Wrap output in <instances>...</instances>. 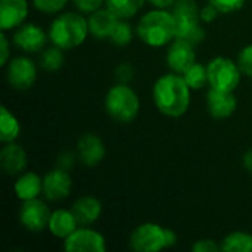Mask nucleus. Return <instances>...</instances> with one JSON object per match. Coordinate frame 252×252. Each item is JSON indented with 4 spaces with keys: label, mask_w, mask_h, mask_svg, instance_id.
Listing matches in <instances>:
<instances>
[{
    "label": "nucleus",
    "mask_w": 252,
    "mask_h": 252,
    "mask_svg": "<svg viewBox=\"0 0 252 252\" xmlns=\"http://www.w3.org/2000/svg\"><path fill=\"white\" fill-rule=\"evenodd\" d=\"M190 92L182 74L168 72L161 75L152 89V97L158 111L170 118L183 117L190 106Z\"/></svg>",
    "instance_id": "1"
},
{
    "label": "nucleus",
    "mask_w": 252,
    "mask_h": 252,
    "mask_svg": "<svg viewBox=\"0 0 252 252\" xmlns=\"http://www.w3.org/2000/svg\"><path fill=\"white\" fill-rule=\"evenodd\" d=\"M176 19L171 10L155 7L137 22L136 35L151 47H164L176 38Z\"/></svg>",
    "instance_id": "2"
},
{
    "label": "nucleus",
    "mask_w": 252,
    "mask_h": 252,
    "mask_svg": "<svg viewBox=\"0 0 252 252\" xmlns=\"http://www.w3.org/2000/svg\"><path fill=\"white\" fill-rule=\"evenodd\" d=\"M89 34V21L81 12L59 13L49 27V40L62 50L81 46Z\"/></svg>",
    "instance_id": "3"
},
{
    "label": "nucleus",
    "mask_w": 252,
    "mask_h": 252,
    "mask_svg": "<svg viewBox=\"0 0 252 252\" xmlns=\"http://www.w3.org/2000/svg\"><path fill=\"white\" fill-rule=\"evenodd\" d=\"M105 109L114 121L127 124L137 117L140 111V100L137 93L128 84L117 83L105 96Z\"/></svg>",
    "instance_id": "4"
},
{
    "label": "nucleus",
    "mask_w": 252,
    "mask_h": 252,
    "mask_svg": "<svg viewBox=\"0 0 252 252\" xmlns=\"http://www.w3.org/2000/svg\"><path fill=\"white\" fill-rule=\"evenodd\" d=\"M176 19V38L199 44L205 38V30L201 25V9L195 0H176L171 6Z\"/></svg>",
    "instance_id": "5"
},
{
    "label": "nucleus",
    "mask_w": 252,
    "mask_h": 252,
    "mask_svg": "<svg viewBox=\"0 0 252 252\" xmlns=\"http://www.w3.org/2000/svg\"><path fill=\"white\" fill-rule=\"evenodd\" d=\"M177 244V235L155 223L139 224L130 235V247L137 252H158Z\"/></svg>",
    "instance_id": "6"
},
{
    "label": "nucleus",
    "mask_w": 252,
    "mask_h": 252,
    "mask_svg": "<svg viewBox=\"0 0 252 252\" xmlns=\"http://www.w3.org/2000/svg\"><path fill=\"white\" fill-rule=\"evenodd\" d=\"M208 69V86L216 90L235 92L241 83L242 71L239 65L224 56L211 59L207 65Z\"/></svg>",
    "instance_id": "7"
},
{
    "label": "nucleus",
    "mask_w": 252,
    "mask_h": 252,
    "mask_svg": "<svg viewBox=\"0 0 252 252\" xmlns=\"http://www.w3.org/2000/svg\"><path fill=\"white\" fill-rule=\"evenodd\" d=\"M6 78L12 89L24 92L32 87L37 80V65L28 56H16L7 62Z\"/></svg>",
    "instance_id": "8"
},
{
    "label": "nucleus",
    "mask_w": 252,
    "mask_h": 252,
    "mask_svg": "<svg viewBox=\"0 0 252 252\" xmlns=\"http://www.w3.org/2000/svg\"><path fill=\"white\" fill-rule=\"evenodd\" d=\"M52 211L46 205L44 201L35 198L30 201H24L19 208V223L24 229L32 233H40L49 226Z\"/></svg>",
    "instance_id": "9"
},
{
    "label": "nucleus",
    "mask_w": 252,
    "mask_h": 252,
    "mask_svg": "<svg viewBox=\"0 0 252 252\" xmlns=\"http://www.w3.org/2000/svg\"><path fill=\"white\" fill-rule=\"evenodd\" d=\"M63 250L66 252H103L106 250V241L99 232L80 226L63 239Z\"/></svg>",
    "instance_id": "10"
},
{
    "label": "nucleus",
    "mask_w": 252,
    "mask_h": 252,
    "mask_svg": "<svg viewBox=\"0 0 252 252\" xmlns=\"http://www.w3.org/2000/svg\"><path fill=\"white\" fill-rule=\"evenodd\" d=\"M72 179L69 171L55 167L43 177V195L47 201H62L69 196Z\"/></svg>",
    "instance_id": "11"
},
{
    "label": "nucleus",
    "mask_w": 252,
    "mask_h": 252,
    "mask_svg": "<svg viewBox=\"0 0 252 252\" xmlns=\"http://www.w3.org/2000/svg\"><path fill=\"white\" fill-rule=\"evenodd\" d=\"M47 38L49 32L35 24H22L13 32V44L27 53L41 52L46 47Z\"/></svg>",
    "instance_id": "12"
},
{
    "label": "nucleus",
    "mask_w": 252,
    "mask_h": 252,
    "mask_svg": "<svg viewBox=\"0 0 252 252\" xmlns=\"http://www.w3.org/2000/svg\"><path fill=\"white\" fill-rule=\"evenodd\" d=\"M165 61L173 72L183 74L190 65L196 62L195 44L182 38H174L168 46Z\"/></svg>",
    "instance_id": "13"
},
{
    "label": "nucleus",
    "mask_w": 252,
    "mask_h": 252,
    "mask_svg": "<svg viewBox=\"0 0 252 252\" xmlns=\"http://www.w3.org/2000/svg\"><path fill=\"white\" fill-rule=\"evenodd\" d=\"M238 108V99L233 92H223L211 89L207 93V109L213 118L224 120L235 114Z\"/></svg>",
    "instance_id": "14"
},
{
    "label": "nucleus",
    "mask_w": 252,
    "mask_h": 252,
    "mask_svg": "<svg viewBox=\"0 0 252 252\" xmlns=\"http://www.w3.org/2000/svg\"><path fill=\"white\" fill-rule=\"evenodd\" d=\"M106 149L102 139L93 133H86L78 139L77 143V158L87 167H94L100 164L105 158Z\"/></svg>",
    "instance_id": "15"
},
{
    "label": "nucleus",
    "mask_w": 252,
    "mask_h": 252,
    "mask_svg": "<svg viewBox=\"0 0 252 252\" xmlns=\"http://www.w3.org/2000/svg\"><path fill=\"white\" fill-rule=\"evenodd\" d=\"M28 16L27 0H0V28L7 32L16 30Z\"/></svg>",
    "instance_id": "16"
},
{
    "label": "nucleus",
    "mask_w": 252,
    "mask_h": 252,
    "mask_svg": "<svg viewBox=\"0 0 252 252\" xmlns=\"http://www.w3.org/2000/svg\"><path fill=\"white\" fill-rule=\"evenodd\" d=\"M0 165L9 176L22 174L27 167V152L15 142L4 143L0 151Z\"/></svg>",
    "instance_id": "17"
},
{
    "label": "nucleus",
    "mask_w": 252,
    "mask_h": 252,
    "mask_svg": "<svg viewBox=\"0 0 252 252\" xmlns=\"http://www.w3.org/2000/svg\"><path fill=\"white\" fill-rule=\"evenodd\" d=\"M118 19L120 18L108 7H100L99 10L90 13L87 18L90 35H93L97 40L109 38Z\"/></svg>",
    "instance_id": "18"
},
{
    "label": "nucleus",
    "mask_w": 252,
    "mask_h": 252,
    "mask_svg": "<svg viewBox=\"0 0 252 252\" xmlns=\"http://www.w3.org/2000/svg\"><path fill=\"white\" fill-rule=\"evenodd\" d=\"M71 210L80 226H89L99 220L102 214V204L97 198L86 195L78 198Z\"/></svg>",
    "instance_id": "19"
},
{
    "label": "nucleus",
    "mask_w": 252,
    "mask_h": 252,
    "mask_svg": "<svg viewBox=\"0 0 252 252\" xmlns=\"http://www.w3.org/2000/svg\"><path fill=\"white\" fill-rule=\"evenodd\" d=\"M77 227H80L72 210H56L49 220V232L58 239H66Z\"/></svg>",
    "instance_id": "20"
},
{
    "label": "nucleus",
    "mask_w": 252,
    "mask_h": 252,
    "mask_svg": "<svg viewBox=\"0 0 252 252\" xmlns=\"http://www.w3.org/2000/svg\"><path fill=\"white\" fill-rule=\"evenodd\" d=\"M13 190L16 193V198L22 202L35 199L40 196V193H43V179L32 171L22 173L15 182Z\"/></svg>",
    "instance_id": "21"
},
{
    "label": "nucleus",
    "mask_w": 252,
    "mask_h": 252,
    "mask_svg": "<svg viewBox=\"0 0 252 252\" xmlns=\"http://www.w3.org/2000/svg\"><path fill=\"white\" fill-rule=\"evenodd\" d=\"M21 133V124L18 118L6 108H0V140L1 143H10L18 139Z\"/></svg>",
    "instance_id": "22"
},
{
    "label": "nucleus",
    "mask_w": 252,
    "mask_h": 252,
    "mask_svg": "<svg viewBox=\"0 0 252 252\" xmlns=\"http://www.w3.org/2000/svg\"><path fill=\"white\" fill-rule=\"evenodd\" d=\"M220 245L223 252H252V235L245 232H232Z\"/></svg>",
    "instance_id": "23"
},
{
    "label": "nucleus",
    "mask_w": 252,
    "mask_h": 252,
    "mask_svg": "<svg viewBox=\"0 0 252 252\" xmlns=\"http://www.w3.org/2000/svg\"><path fill=\"white\" fill-rule=\"evenodd\" d=\"M146 0H106V7L111 9L120 19H130L139 13Z\"/></svg>",
    "instance_id": "24"
},
{
    "label": "nucleus",
    "mask_w": 252,
    "mask_h": 252,
    "mask_svg": "<svg viewBox=\"0 0 252 252\" xmlns=\"http://www.w3.org/2000/svg\"><path fill=\"white\" fill-rule=\"evenodd\" d=\"M182 75L192 90H199L208 84V69L201 62H195L193 65H190Z\"/></svg>",
    "instance_id": "25"
},
{
    "label": "nucleus",
    "mask_w": 252,
    "mask_h": 252,
    "mask_svg": "<svg viewBox=\"0 0 252 252\" xmlns=\"http://www.w3.org/2000/svg\"><path fill=\"white\" fill-rule=\"evenodd\" d=\"M63 53L62 49H59L58 46H52V47H44L40 53V66L44 71H58L62 68L63 65Z\"/></svg>",
    "instance_id": "26"
},
{
    "label": "nucleus",
    "mask_w": 252,
    "mask_h": 252,
    "mask_svg": "<svg viewBox=\"0 0 252 252\" xmlns=\"http://www.w3.org/2000/svg\"><path fill=\"white\" fill-rule=\"evenodd\" d=\"M109 40L112 44L120 46V47L130 44L133 40V27L130 25V22L127 19H118Z\"/></svg>",
    "instance_id": "27"
},
{
    "label": "nucleus",
    "mask_w": 252,
    "mask_h": 252,
    "mask_svg": "<svg viewBox=\"0 0 252 252\" xmlns=\"http://www.w3.org/2000/svg\"><path fill=\"white\" fill-rule=\"evenodd\" d=\"M32 4L37 10L49 15H56L68 4V0H32Z\"/></svg>",
    "instance_id": "28"
},
{
    "label": "nucleus",
    "mask_w": 252,
    "mask_h": 252,
    "mask_svg": "<svg viewBox=\"0 0 252 252\" xmlns=\"http://www.w3.org/2000/svg\"><path fill=\"white\" fill-rule=\"evenodd\" d=\"M238 65L244 75L252 78V44L245 46L238 55Z\"/></svg>",
    "instance_id": "29"
},
{
    "label": "nucleus",
    "mask_w": 252,
    "mask_h": 252,
    "mask_svg": "<svg viewBox=\"0 0 252 252\" xmlns=\"http://www.w3.org/2000/svg\"><path fill=\"white\" fill-rule=\"evenodd\" d=\"M211 4H214L220 13H233L244 7L247 0H208Z\"/></svg>",
    "instance_id": "30"
},
{
    "label": "nucleus",
    "mask_w": 252,
    "mask_h": 252,
    "mask_svg": "<svg viewBox=\"0 0 252 252\" xmlns=\"http://www.w3.org/2000/svg\"><path fill=\"white\" fill-rule=\"evenodd\" d=\"M72 1L78 12L89 13V15L99 10L106 3V0H72Z\"/></svg>",
    "instance_id": "31"
},
{
    "label": "nucleus",
    "mask_w": 252,
    "mask_h": 252,
    "mask_svg": "<svg viewBox=\"0 0 252 252\" xmlns=\"http://www.w3.org/2000/svg\"><path fill=\"white\" fill-rule=\"evenodd\" d=\"M193 252H219L221 251V245H219L213 239H199L192 247Z\"/></svg>",
    "instance_id": "32"
},
{
    "label": "nucleus",
    "mask_w": 252,
    "mask_h": 252,
    "mask_svg": "<svg viewBox=\"0 0 252 252\" xmlns=\"http://www.w3.org/2000/svg\"><path fill=\"white\" fill-rule=\"evenodd\" d=\"M115 77H117L118 83H126V84H128V81H131L133 77H134V69H133V66H131L130 63L124 62V63H121V65L117 66V69H115Z\"/></svg>",
    "instance_id": "33"
},
{
    "label": "nucleus",
    "mask_w": 252,
    "mask_h": 252,
    "mask_svg": "<svg viewBox=\"0 0 252 252\" xmlns=\"http://www.w3.org/2000/svg\"><path fill=\"white\" fill-rule=\"evenodd\" d=\"M75 164V155L72 152H68V151H62L59 152V155L56 157V167L62 168V170H66L69 171Z\"/></svg>",
    "instance_id": "34"
},
{
    "label": "nucleus",
    "mask_w": 252,
    "mask_h": 252,
    "mask_svg": "<svg viewBox=\"0 0 252 252\" xmlns=\"http://www.w3.org/2000/svg\"><path fill=\"white\" fill-rule=\"evenodd\" d=\"M219 15H220L219 9L214 4H211L210 1L204 7H201V21L205 22V24H210V22L216 21Z\"/></svg>",
    "instance_id": "35"
},
{
    "label": "nucleus",
    "mask_w": 252,
    "mask_h": 252,
    "mask_svg": "<svg viewBox=\"0 0 252 252\" xmlns=\"http://www.w3.org/2000/svg\"><path fill=\"white\" fill-rule=\"evenodd\" d=\"M9 56H10V52H9V38L6 37V32L1 31V34H0V65L1 66L7 65Z\"/></svg>",
    "instance_id": "36"
},
{
    "label": "nucleus",
    "mask_w": 252,
    "mask_h": 252,
    "mask_svg": "<svg viewBox=\"0 0 252 252\" xmlns=\"http://www.w3.org/2000/svg\"><path fill=\"white\" fill-rule=\"evenodd\" d=\"M149 1L154 7H159V9H168L174 4L176 0H146Z\"/></svg>",
    "instance_id": "37"
},
{
    "label": "nucleus",
    "mask_w": 252,
    "mask_h": 252,
    "mask_svg": "<svg viewBox=\"0 0 252 252\" xmlns=\"http://www.w3.org/2000/svg\"><path fill=\"white\" fill-rule=\"evenodd\" d=\"M242 162H244V167L248 173L252 174V148L248 149L245 154H244V158H242Z\"/></svg>",
    "instance_id": "38"
}]
</instances>
